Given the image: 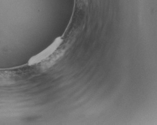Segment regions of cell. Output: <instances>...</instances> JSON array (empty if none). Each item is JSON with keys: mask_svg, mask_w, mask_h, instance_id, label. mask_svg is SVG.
Masks as SVG:
<instances>
[{"mask_svg": "<svg viewBox=\"0 0 157 125\" xmlns=\"http://www.w3.org/2000/svg\"><path fill=\"white\" fill-rule=\"evenodd\" d=\"M60 41V39L59 40L57 39L52 45L50 46V47H49L48 48H47L44 51H43L42 53L40 55L37 56V57H36V58L33 59V60H31L32 64H33V63H35L40 62L41 60H43V59L47 58L48 56H49L54 51L55 48H56L58 45L59 44V41Z\"/></svg>", "mask_w": 157, "mask_h": 125, "instance_id": "1", "label": "cell"}]
</instances>
